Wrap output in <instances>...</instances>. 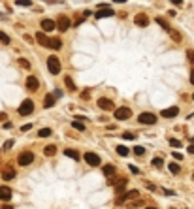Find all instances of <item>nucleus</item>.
I'll list each match as a JSON object with an SVG mask.
<instances>
[{"instance_id": "nucleus-2", "label": "nucleus", "mask_w": 194, "mask_h": 209, "mask_svg": "<svg viewBox=\"0 0 194 209\" xmlns=\"http://www.w3.org/2000/svg\"><path fill=\"white\" fill-rule=\"evenodd\" d=\"M47 70L51 74H60V60L55 57V55H51L47 59Z\"/></svg>"}, {"instance_id": "nucleus-22", "label": "nucleus", "mask_w": 194, "mask_h": 209, "mask_svg": "<svg viewBox=\"0 0 194 209\" xmlns=\"http://www.w3.org/2000/svg\"><path fill=\"white\" fill-rule=\"evenodd\" d=\"M64 155H66L68 158H74V160H79V155H77V151H74V149H66V151H64Z\"/></svg>"}, {"instance_id": "nucleus-36", "label": "nucleus", "mask_w": 194, "mask_h": 209, "mask_svg": "<svg viewBox=\"0 0 194 209\" xmlns=\"http://www.w3.org/2000/svg\"><path fill=\"white\" fill-rule=\"evenodd\" d=\"M15 4H17V6H30L32 2H30V0H17Z\"/></svg>"}, {"instance_id": "nucleus-34", "label": "nucleus", "mask_w": 194, "mask_h": 209, "mask_svg": "<svg viewBox=\"0 0 194 209\" xmlns=\"http://www.w3.org/2000/svg\"><path fill=\"white\" fill-rule=\"evenodd\" d=\"M153 166H155V168H160V166H162V158L155 157V158H153Z\"/></svg>"}, {"instance_id": "nucleus-1", "label": "nucleus", "mask_w": 194, "mask_h": 209, "mask_svg": "<svg viewBox=\"0 0 194 209\" xmlns=\"http://www.w3.org/2000/svg\"><path fill=\"white\" fill-rule=\"evenodd\" d=\"M132 198H138V190H126V192L119 194V196H117V200H115V204L117 205H123L128 200H132Z\"/></svg>"}, {"instance_id": "nucleus-43", "label": "nucleus", "mask_w": 194, "mask_h": 209, "mask_svg": "<svg viewBox=\"0 0 194 209\" xmlns=\"http://www.w3.org/2000/svg\"><path fill=\"white\" fill-rule=\"evenodd\" d=\"M53 96H55V98H60V96H62V91H60V89L55 91V94H53Z\"/></svg>"}, {"instance_id": "nucleus-20", "label": "nucleus", "mask_w": 194, "mask_h": 209, "mask_svg": "<svg viewBox=\"0 0 194 209\" xmlns=\"http://www.w3.org/2000/svg\"><path fill=\"white\" fill-rule=\"evenodd\" d=\"M155 21H156V25H158V27H162V28H164V30H168V32H170V30H171V28H170V25H168V21H164V19H162V17H156V19H155Z\"/></svg>"}, {"instance_id": "nucleus-9", "label": "nucleus", "mask_w": 194, "mask_h": 209, "mask_svg": "<svg viewBox=\"0 0 194 209\" xmlns=\"http://www.w3.org/2000/svg\"><path fill=\"white\" fill-rule=\"evenodd\" d=\"M57 25H59V30L66 32V30L70 28V25H72V21H70L66 15H60V17H59V21H57Z\"/></svg>"}, {"instance_id": "nucleus-47", "label": "nucleus", "mask_w": 194, "mask_h": 209, "mask_svg": "<svg viewBox=\"0 0 194 209\" xmlns=\"http://www.w3.org/2000/svg\"><path fill=\"white\" fill-rule=\"evenodd\" d=\"M189 153H190V155L194 153V145H190V147H189Z\"/></svg>"}, {"instance_id": "nucleus-14", "label": "nucleus", "mask_w": 194, "mask_h": 209, "mask_svg": "<svg viewBox=\"0 0 194 209\" xmlns=\"http://www.w3.org/2000/svg\"><path fill=\"white\" fill-rule=\"evenodd\" d=\"M0 200L2 202L12 200V189L9 186H0Z\"/></svg>"}, {"instance_id": "nucleus-33", "label": "nucleus", "mask_w": 194, "mask_h": 209, "mask_svg": "<svg viewBox=\"0 0 194 209\" xmlns=\"http://www.w3.org/2000/svg\"><path fill=\"white\" fill-rule=\"evenodd\" d=\"M19 66H21V68H27V70H28V68H30V62L25 60V59H19Z\"/></svg>"}, {"instance_id": "nucleus-42", "label": "nucleus", "mask_w": 194, "mask_h": 209, "mask_svg": "<svg viewBox=\"0 0 194 209\" xmlns=\"http://www.w3.org/2000/svg\"><path fill=\"white\" fill-rule=\"evenodd\" d=\"M32 128V124H23V126H21V130H23V132H27V130H30Z\"/></svg>"}, {"instance_id": "nucleus-4", "label": "nucleus", "mask_w": 194, "mask_h": 209, "mask_svg": "<svg viewBox=\"0 0 194 209\" xmlns=\"http://www.w3.org/2000/svg\"><path fill=\"white\" fill-rule=\"evenodd\" d=\"M138 121H139L142 124H155V123H156V115L149 113V111H143V113L138 115Z\"/></svg>"}, {"instance_id": "nucleus-25", "label": "nucleus", "mask_w": 194, "mask_h": 209, "mask_svg": "<svg viewBox=\"0 0 194 209\" xmlns=\"http://www.w3.org/2000/svg\"><path fill=\"white\" fill-rule=\"evenodd\" d=\"M168 170H170L171 173H174V175H177V173L181 171V168H179V164H175V162H171L170 166H168Z\"/></svg>"}, {"instance_id": "nucleus-38", "label": "nucleus", "mask_w": 194, "mask_h": 209, "mask_svg": "<svg viewBox=\"0 0 194 209\" xmlns=\"http://www.w3.org/2000/svg\"><path fill=\"white\" fill-rule=\"evenodd\" d=\"M187 57H189V60L194 64V51H192V49H189V51H187Z\"/></svg>"}, {"instance_id": "nucleus-6", "label": "nucleus", "mask_w": 194, "mask_h": 209, "mask_svg": "<svg viewBox=\"0 0 194 209\" xmlns=\"http://www.w3.org/2000/svg\"><path fill=\"white\" fill-rule=\"evenodd\" d=\"M34 111V104L32 100H23V104L19 106V115H30Z\"/></svg>"}, {"instance_id": "nucleus-44", "label": "nucleus", "mask_w": 194, "mask_h": 209, "mask_svg": "<svg viewBox=\"0 0 194 209\" xmlns=\"http://www.w3.org/2000/svg\"><path fill=\"white\" fill-rule=\"evenodd\" d=\"M145 186H147V189H151V190H155V185L153 183H145Z\"/></svg>"}, {"instance_id": "nucleus-23", "label": "nucleus", "mask_w": 194, "mask_h": 209, "mask_svg": "<svg viewBox=\"0 0 194 209\" xmlns=\"http://www.w3.org/2000/svg\"><path fill=\"white\" fill-rule=\"evenodd\" d=\"M55 153H57V147H55V145H47V147L44 149V155H45V157H53Z\"/></svg>"}, {"instance_id": "nucleus-27", "label": "nucleus", "mask_w": 194, "mask_h": 209, "mask_svg": "<svg viewBox=\"0 0 194 209\" xmlns=\"http://www.w3.org/2000/svg\"><path fill=\"white\" fill-rule=\"evenodd\" d=\"M64 83H66V87H68V89H70V91H75V89H77V87H75V85H74V81H72V77H68V75H66V77H64Z\"/></svg>"}, {"instance_id": "nucleus-29", "label": "nucleus", "mask_w": 194, "mask_h": 209, "mask_svg": "<svg viewBox=\"0 0 194 209\" xmlns=\"http://www.w3.org/2000/svg\"><path fill=\"white\" fill-rule=\"evenodd\" d=\"M0 41H2L4 45H8V43H9V36L6 34V32H2V30H0Z\"/></svg>"}, {"instance_id": "nucleus-7", "label": "nucleus", "mask_w": 194, "mask_h": 209, "mask_svg": "<svg viewBox=\"0 0 194 209\" xmlns=\"http://www.w3.org/2000/svg\"><path fill=\"white\" fill-rule=\"evenodd\" d=\"M94 15H96V19H102V17H111V15H115V12H113V9L107 6V4H104V6H100V9H98Z\"/></svg>"}, {"instance_id": "nucleus-31", "label": "nucleus", "mask_w": 194, "mask_h": 209, "mask_svg": "<svg viewBox=\"0 0 194 209\" xmlns=\"http://www.w3.org/2000/svg\"><path fill=\"white\" fill-rule=\"evenodd\" d=\"M72 126H74L75 130H85V124L79 123V121H72Z\"/></svg>"}, {"instance_id": "nucleus-18", "label": "nucleus", "mask_w": 194, "mask_h": 209, "mask_svg": "<svg viewBox=\"0 0 194 209\" xmlns=\"http://www.w3.org/2000/svg\"><path fill=\"white\" fill-rule=\"evenodd\" d=\"M49 47L51 49H60L62 47V41L59 38H49Z\"/></svg>"}, {"instance_id": "nucleus-32", "label": "nucleus", "mask_w": 194, "mask_h": 209, "mask_svg": "<svg viewBox=\"0 0 194 209\" xmlns=\"http://www.w3.org/2000/svg\"><path fill=\"white\" fill-rule=\"evenodd\" d=\"M170 36L174 38V41H181V34H179V32H175V30H170Z\"/></svg>"}, {"instance_id": "nucleus-30", "label": "nucleus", "mask_w": 194, "mask_h": 209, "mask_svg": "<svg viewBox=\"0 0 194 209\" xmlns=\"http://www.w3.org/2000/svg\"><path fill=\"white\" fill-rule=\"evenodd\" d=\"M143 153H145V147H142V145H136V147H134V155H138V157H142Z\"/></svg>"}, {"instance_id": "nucleus-8", "label": "nucleus", "mask_w": 194, "mask_h": 209, "mask_svg": "<svg viewBox=\"0 0 194 209\" xmlns=\"http://www.w3.org/2000/svg\"><path fill=\"white\" fill-rule=\"evenodd\" d=\"M85 162L89 164V166H100V157L96 155V153H85Z\"/></svg>"}, {"instance_id": "nucleus-48", "label": "nucleus", "mask_w": 194, "mask_h": 209, "mask_svg": "<svg viewBox=\"0 0 194 209\" xmlns=\"http://www.w3.org/2000/svg\"><path fill=\"white\" fill-rule=\"evenodd\" d=\"M6 119V113H0V121H4Z\"/></svg>"}, {"instance_id": "nucleus-3", "label": "nucleus", "mask_w": 194, "mask_h": 209, "mask_svg": "<svg viewBox=\"0 0 194 209\" xmlns=\"http://www.w3.org/2000/svg\"><path fill=\"white\" fill-rule=\"evenodd\" d=\"M17 162H19V166H28V164L34 162V153H32V151H25V153H21L19 158H17Z\"/></svg>"}, {"instance_id": "nucleus-12", "label": "nucleus", "mask_w": 194, "mask_h": 209, "mask_svg": "<svg viewBox=\"0 0 194 209\" xmlns=\"http://www.w3.org/2000/svg\"><path fill=\"white\" fill-rule=\"evenodd\" d=\"M134 25H138V27H147V25H149L147 13H138V15L134 17Z\"/></svg>"}, {"instance_id": "nucleus-5", "label": "nucleus", "mask_w": 194, "mask_h": 209, "mask_svg": "<svg viewBox=\"0 0 194 209\" xmlns=\"http://www.w3.org/2000/svg\"><path fill=\"white\" fill-rule=\"evenodd\" d=\"M130 115H132L130 107H117V109H115V113H113V117H115L117 121H126Z\"/></svg>"}, {"instance_id": "nucleus-49", "label": "nucleus", "mask_w": 194, "mask_h": 209, "mask_svg": "<svg viewBox=\"0 0 194 209\" xmlns=\"http://www.w3.org/2000/svg\"><path fill=\"white\" fill-rule=\"evenodd\" d=\"M145 209H158V207H145Z\"/></svg>"}, {"instance_id": "nucleus-11", "label": "nucleus", "mask_w": 194, "mask_h": 209, "mask_svg": "<svg viewBox=\"0 0 194 209\" xmlns=\"http://www.w3.org/2000/svg\"><path fill=\"white\" fill-rule=\"evenodd\" d=\"M160 115H162L164 119H174L175 115H179V107H177V106H174V107L162 109V113H160Z\"/></svg>"}, {"instance_id": "nucleus-45", "label": "nucleus", "mask_w": 194, "mask_h": 209, "mask_svg": "<svg viewBox=\"0 0 194 209\" xmlns=\"http://www.w3.org/2000/svg\"><path fill=\"white\" fill-rule=\"evenodd\" d=\"M190 83H192V85H194V68H192V70H190Z\"/></svg>"}, {"instance_id": "nucleus-40", "label": "nucleus", "mask_w": 194, "mask_h": 209, "mask_svg": "<svg viewBox=\"0 0 194 209\" xmlns=\"http://www.w3.org/2000/svg\"><path fill=\"white\" fill-rule=\"evenodd\" d=\"M174 158H175V160H183V155L175 151V153H174Z\"/></svg>"}, {"instance_id": "nucleus-16", "label": "nucleus", "mask_w": 194, "mask_h": 209, "mask_svg": "<svg viewBox=\"0 0 194 209\" xmlns=\"http://www.w3.org/2000/svg\"><path fill=\"white\" fill-rule=\"evenodd\" d=\"M36 41L40 43V45H44V47H49V38H47V36H45L41 30L38 32V34H36Z\"/></svg>"}, {"instance_id": "nucleus-24", "label": "nucleus", "mask_w": 194, "mask_h": 209, "mask_svg": "<svg viewBox=\"0 0 194 209\" xmlns=\"http://www.w3.org/2000/svg\"><path fill=\"white\" fill-rule=\"evenodd\" d=\"M124 186H126V179H121L119 183L115 185V189H117V192H119V194H123L124 192Z\"/></svg>"}, {"instance_id": "nucleus-10", "label": "nucleus", "mask_w": 194, "mask_h": 209, "mask_svg": "<svg viewBox=\"0 0 194 209\" xmlns=\"http://www.w3.org/2000/svg\"><path fill=\"white\" fill-rule=\"evenodd\" d=\"M98 107L104 109V111H111L115 106H113V102L110 100V98H100V100H98Z\"/></svg>"}, {"instance_id": "nucleus-28", "label": "nucleus", "mask_w": 194, "mask_h": 209, "mask_svg": "<svg viewBox=\"0 0 194 209\" xmlns=\"http://www.w3.org/2000/svg\"><path fill=\"white\" fill-rule=\"evenodd\" d=\"M38 136H40V138H49V136H51V128H41V130L38 132Z\"/></svg>"}, {"instance_id": "nucleus-17", "label": "nucleus", "mask_w": 194, "mask_h": 209, "mask_svg": "<svg viewBox=\"0 0 194 209\" xmlns=\"http://www.w3.org/2000/svg\"><path fill=\"white\" fill-rule=\"evenodd\" d=\"M2 177H4L6 181H9V179H13V177H15V170H13V168H6V170L2 171Z\"/></svg>"}, {"instance_id": "nucleus-21", "label": "nucleus", "mask_w": 194, "mask_h": 209, "mask_svg": "<svg viewBox=\"0 0 194 209\" xmlns=\"http://www.w3.org/2000/svg\"><path fill=\"white\" fill-rule=\"evenodd\" d=\"M44 106H45V107H53V106H55V96H53V94H47L45 100H44Z\"/></svg>"}, {"instance_id": "nucleus-26", "label": "nucleus", "mask_w": 194, "mask_h": 209, "mask_svg": "<svg viewBox=\"0 0 194 209\" xmlns=\"http://www.w3.org/2000/svg\"><path fill=\"white\" fill-rule=\"evenodd\" d=\"M117 153H119L121 157H128L130 151H128V147H124V145H117Z\"/></svg>"}, {"instance_id": "nucleus-15", "label": "nucleus", "mask_w": 194, "mask_h": 209, "mask_svg": "<svg viewBox=\"0 0 194 209\" xmlns=\"http://www.w3.org/2000/svg\"><path fill=\"white\" fill-rule=\"evenodd\" d=\"M38 85H40V83H38V79L34 77V75H28V77H27V89H28V91H36Z\"/></svg>"}, {"instance_id": "nucleus-46", "label": "nucleus", "mask_w": 194, "mask_h": 209, "mask_svg": "<svg viewBox=\"0 0 194 209\" xmlns=\"http://www.w3.org/2000/svg\"><path fill=\"white\" fill-rule=\"evenodd\" d=\"M2 209H13V205H2Z\"/></svg>"}, {"instance_id": "nucleus-41", "label": "nucleus", "mask_w": 194, "mask_h": 209, "mask_svg": "<svg viewBox=\"0 0 194 209\" xmlns=\"http://www.w3.org/2000/svg\"><path fill=\"white\" fill-rule=\"evenodd\" d=\"M128 168H130V171H132V173H139V168H136V166H132V164H130V166H128Z\"/></svg>"}, {"instance_id": "nucleus-19", "label": "nucleus", "mask_w": 194, "mask_h": 209, "mask_svg": "<svg viewBox=\"0 0 194 209\" xmlns=\"http://www.w3.org/2000/svg\"><path fill=\"white\" fill-rule=\"evenodd\" d=\"M102 171H104V175H115V166H111V164H106V166L102 168Z\"/></svg>"}, {"instance_id": "nucleus-39", "label": "nucleus", "mask_w": 194, "mask_h": 209, "mask_svg": "<svg viewBox=\"0 0 194 209\" xmlns=\"http://www.w3.org/2000/svg\"><path fill=\"white\" fill-rule=\"evenodd\" d=\"M12 147H13V139H8L6 145H4V149H12Z\"/></svg>"}, {"instance_id": "nucleus-37", "label": "nucleus", "mask_w": 194, "mask_h": 209, "mask_svg": "<svg viewBox=\"0 0 194 209\" xmlns=\"http://www.w3.org/2000/svg\"><path fill=\"white\" fill-rule=\"evenodd\" d=\"M170 145H171V147H177V149H179V147H181V141H179V139H170Z\"/></svg>"}, {"instance_id": "nucleus-13", "label": "nucleus", "mask_w": 194, "mask_h": 209, "mask_svg": "<svg viewBox=\"0 0 194 209\" xmlns=\"http://www.w3.org/2000/svg\"><path fill=\"white\" fill-rule=\"evenodd\" d=\"M55 27H57V23H55L53 19H44V21H41V30H44V32L55 30Z\"/></svg>"}, {"instance_id": "nucleus-35", "label": "nucleus", "mask_w": 194, "mask_h": 209, "mask_svg": "<svg viewBox=\"0 0 194 209\" xmlns=\"http://www.w3.org/2000/svg\"><path fill=\"white\" fill-rule=\"evenodd\" d=\"M123 138H124V139H134V138H136V134H134V132H124Z\"/></svg>"}, {"instance_id": "nucleus-50", "label": "nucleus", "mask_w": 194, "mask_h": 209, "mask_svg": "<svg viewBox=\"0 0 194 209\" xmlns=\"http://www.w3.org/2000/svg\"><path fill=\"white\" fill-rule=\"evenodd\" d=\"M192 179H194V173H192Z\"/></svg>"}]
</instances>
